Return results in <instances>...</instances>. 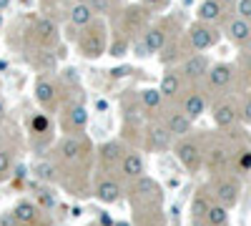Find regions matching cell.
Wrapping results in <instances>:
<instances>
[{"mask_svg": "<svg viewBox=\"0 0 251 226\" xmlns=\"http://www.w3.org/2000/svg\"><path fill=\"white\" fill-rule=\"evenodd\" d=\"M80 50L86 58H98L106 53V25L103 23H91L80 33Z\"/></svg>", "mask_w": 251, "mask_h": 226, "instance_id": "cell-1", "label": "cell"}, {"mask_svg": "<svg viewBox=\"0 0 251 226\" xmlns=\"http://www.w3.org/2000/svg\"><path fill=\"white\" fill-rule=\"evenodd\" d=\"M131 194H133V203L138 201V203H146V206H156V203H161V196H163L158 181L156 178H149V176L136 178Z\"/></svg>", "mask_w": 251, "mask_h": 226, "instance_id": "cell-2", "label": "cell"}, {"mask_svg": "<svg viewBox=\"0 0 251 226\" xmlns=\"http://www.w3.org/2000/svg\"><path fill=\"white\" fill-rule=\"evenodd\" d=\"M86 153H88V143H86L83 136H68V138H63L60 146H58V156H60V161H66V163L80 161Z\"/></svg>", "mask_w": 251, "mask_h": 226, "instance_id": "cell-3", "label": "cell"}, {"mask_svg": "<svg viewBox=\"0 0 251 226\" xmlns=\"http://www.w3.org/2000/svg\"><path fill=\"white\" fill-rule=\"evenodd\" d=\"M188 40H191L194 50H208L211 46H216L219 33L214 28H208L206 23H196V25L188 28Z\"/></svg>", "mask_w": 251, "mask_h": 226, "instance_id": "cell-4", "label": "cell"}, {"mask_svg": "<svg viewBox=\"0 0 251 226\" xmlns=\"http://www.w3.org/2000/svg\"><path fill=\"white\" fill-rule=\"evenodd\" d=\"M176 158L183 163L188 171H199V166H201V149H199V143H194V141L176 143Z\"/></svg>", "mask_w": 251, "mask_h": 226, "instance_id": "cell-5", "label": "cell"}, {"mask_svg": "<svg viewBox=\"0 0 251 226\" xmlns=\"http://www.w3.org/2000/svg\"><path fill=\"white\" fill-rule=\"evenodd\" d=\"M239 183L234 181V178H224V181H219L216 183V189H214V194H216V201L221 203V206H226V209H231V206H236V201H239Z\"/></svg>", "mask_w": 251, "mask_h": 226, "instance_id": "cell-6", "label": "cell"}, {"mask_svg": "<svg viewBox=\"0 0 251 226\" xmlns=\"http://www.w3.org/2000/svg\"><path fill=\"white\" fill-rule=\"evenodd\" d=\"M208 71H211V66H208V58L201 55V53H196V55H191V58H186V63H183V68H181V75L188 78V80H199V78L208 75Z\"/></svg>", "mask_w": 251, "mask_h": 226, "instance_id": "cell-7", "label": "cell"}, {"mask_svg": "<svg viewBox=\"0 0 251 226\" xmlns=\"http://www.w3.org/2000/svg\"><path fill=\"white\" fill-rule=\"evenodd\" d=\"M33 35H35L38 43L53 46V43H58V25L53 23L50 18H38L33 23Z\"/></svg>", "mask_w": 251, "mask_h": 226, "instance_id": "cell-8", "label": "cell"}, {"mask_svg": "<svg viewBox=\"0 0 251 226\" xmlns=\"http://www.w3.org/2000/svg\"><path fill=\"white\" fill-rule=\"evenodd\" d=\"M121 174H123L126 178H131V181L141 178V176L146 174V161H143V156H141L138 151L126 153L123 161H121Z\"/></svg>", "mask_w": 251, "mask_h": 226, "instance_id": "cell-9", "label": "cell"}, {"mask_svg": "<svg viewBox=\"0 0 251 226\" xmlns=\"http://www.w3.org/2000/svg\"><path fill=\"white\" fill-rule=\"evenodd\" d=\"M226 33L231 38V43L236 46H249L251 43V23L244 18H234L231 23L226 25Z\"/></svg>", "mask_w": 251, "mask_h": 226, "instance_id": "cell-10", "label": "cell"}, {"mask_svg": "<svg viewBox=\"0 0 251 226\" xmlns=\"http://www.w3.org/2000/svg\"><path fill=\"white\" fill-rule=\"evenodd\" d=\"M123 156H126V153H123V146H121V143H116V141L103 143L100 151H98V158H100V163H103V169H116V166H121Z\"/></svg>", "mask_w": 251, "mask_h": 226, "instance_id": "cell-11", "label": "cell"}, {"mask_svg": "<svg viewBox=\"0 0 251 226\" xmlns=\"http://www.w3.org/2000/svg\"><path fill=\"white\" fill-rule=\"evenodd\" d=\"M96 199L103 203H116L121 199V186L113 178H98L96 181Z\"/></svg>", "mask_w": 251, "mask_h": 226, "instance_id": "cell-12", "label": "cell"}, {"mask_svg": "<svg viewBox=\"0 0 251 226\" xmlns=\"http://www.w3.org/2000/svg\"><path fill=\"white\" fill-rule=\"evenodd\" d=\"M208 86L211 88H216V91H221V88H226L228 83H231V78H234V68L228 66V63H219V66H214L211 71H208Z\"/></svg>", "mask_w": 251, "mask_h": 226, "instance_id": "cell-13", "label": "cell"}, {"mask_svg": "<svg viewBox=\"0 0 251 226\" xmlns=\"http://www.w3.org/2000/svg\"><path fill=\"white\" fill-rule=\"evenodd\" d=\"M146 43H149L151 53H158L166 48V43H169V30H166V23H158V25H151L149 30L143 33Z\"/></svg>", "mask_w": 251, "mask_h": 226, "instance_id": "cell-14", "label": "cell"}, {"mask_svg": "<svg viewBox=\"0 0 251 226\" xmlns=\"http://www.w3.org/2000/svg\"><path fill=\"white\" fill-rule=\"evenodd\" d=\"M35 100L43 108H50L53 103H55V83L53 80H48V78H38L35 80Z\"/></svg>", "mask_w": 251, "mask_h": 226, "instance_id": "cell-15", "label": "cell"}, {"mask_svg": "<svg viewBox=\"0 0 251 226\" xmlns=\"http://www.w3.org/2000/svg\"><path fill=\"white\" fill-rule=\"evenodd\" d=\"M236 118H239V113H236V106L234 103H219V106H214V123H216L219 128L234 126Z\"/></svg>", "mask_w": 251, "mask_h": 226, "instance_id": "cell-16", "label": "cell"}, {"mask_svg": "<svg viewBox=\"0 0 251 226\" xmlns=\"http://www.w3.org/2000/svg\"><path fill=\"white\" fill-rule=\"evenodd\" d=\"M166 128H169L171 136H186L191 131V118H188L183 111L181 113H169L166 116Z\"/></svg>", "mask_w": 251, "mask_h": 226, "instance_id": "cell-17", "label": "cell"}, {"mask_svg": "<svg viewBox=\"0 0 251 226\" xmlns=\"http://www.w3.org/2000/svg\"><path fill=\"white\" fill-rule=\"evenodd\" d=\"M181 88H183V75L176 73V71H169V73L163 75L158 91L163 93V98H176L181 93Z\"/></svg>", "mask_w": 251, "mask_h": 226, "instance_id": "cell-18", "label": "cell"}, {"mask_svg": "<svg viewBox=\"0 0 251 226\" xmlns=\"http://www.w3.org/2000/svg\"><path fill=\"white\" fill-rule=\"evenodd\" d=\"M38 206L35 203H30V201H20L18 206L13 209V216H15V221L18 224H23V226H30V224H35L38 221Z\"/></svg>", "mask_w": 251, "mask_h": 226, "instance_id": "cell-19", "label": "cell"}, {"mask_svg": "<svg viewBox=\"0 0 251 226\" xmlns=\"http://www.w3.org/2000/svg\"><path fill=\"white\" fill-rule=\"evenodd\" d=\"M203 111H206V96L203 93H188L183 100V113L191 121H196Z\"/></svg>", "mask_w": 251, "mask_h": 226, "instance_id": "cell-20", "label": "cell"}, {"mask_svg": "<svg viewBox=\"0 0 251 226\" xmlns=\"http://www.w3.org/2000/svg\"><path fill=\"white\" fill-rule=\"evenodd\" d=\"M126 28H128L131 33H136V30H141V28H146V20H149V10L146 8H136V5H131L128 10H126Z\"/></svg>", "mask_w": 251, "mask_h": 226, "instance_id": "cell-21", "label": "cell"}, {"mask_svg": "<svg viewBox=\"0 0 251 226\" xmlns=\"http://www.w3.org/2000/svg\"><path fill=\"white\" fill-rule=\"evenodd\" d=\"M71 23H73L75 28H86V25L93 23V10L88 8L86 0H83V3H75V5L71 8Z\"/></svg>", "mask_w": 251, "mask_h": 226, "instance_id": "cell-22", "label": "cell"}, {"mask_svg": "<svg viewBox=\"0 0 251 226\" xmlns=\"http://www.w3.org/2000/svg\"><path fill=\"white\" fill-rule=\"evenodd\" d=\"M171 133H169V128L166 126H151V131H149V143H151V149H156V151H166L171 146Z\"/></svg>", "mask_w": 251, "mask_h": 226, "instance_id": "cell-23", "label": "cell"}, {"mask_svg": "<svg viewBox=\"0 0 251 226\" xmlns=\"http://www.w3.org/2000/svg\"><path fill=\"white\" fill-rule=\"evenodd\" d=\"M196 13H199L201 23H214V20L221 18V3H219V0H203Z\"/></svg>", "mask_w": 251, "mask_h": 226, "instance_id": "cell-24", "label": "cell"}, {"mask_svg": "<svg viewBox=\"0 0 251 226\" xmlns=\"http://www.w3.org/2000/svg\"><path fill=\"white\" fill-rule=\"evenodd\" d=\"M206 224L208 226H226L228 224V209L221 206V203H211L206 214Z\"/></svg>", "mask_w": 251, "mask_h": 226, "instance_id": "cell-25", "label": "cell"}, {"mask_svg": "<svg viewBox=\"0 0 251 226\" xmlns=\"http://www.w3.org/2000/svg\"><path fill=\"white\" fill-rule=\"evenodd\" d=\"M33 176H35L38 181L50 183V181H55L58 169H55V163H50V161H38L35 166H33Z\"/></svg>", "mask_w": 251, "mask_h": 226, "instance_id": "cell-26", "label": "cell"}, {"mask_svg": "<svg viewBox=\"0 0 251 226\" xmlns=\"http://www.w3.org/2000/svg\"><path fill=\"white\" fill-rule=\"evenodd\" d=\"M68 123H71V128L83 131V128L88 126V111L83 108V106H73V108L68 111Z\"/></svg>", "mask_w": 251, "mask_h": 226, "instance_id": "cell-27", "label": "cell"}, {"mask_svg": "<svg viewBox=\"0 0 251 226\" xmlns=\"http://www.w3.org/2000/svg\"><path fill=\"white\" fill-rule=\"evenodd\" d=\"M141 103L149 108V111H156L163 103V93L158 88H146V91H141Z\"/></svg>", "mask_w": 251, "mask_h": 226, "instance_id": "cell-28", "label": "cell"}, {"mask_svg": "<svg viewBox=\"0 0 251 226\" xmlns=\"http://www.w3.org/2000/svg\"><path fill=\"white\" fill-rule=\"evenodd\" d=\"M33 63H35V68H40V71H53V68L58 66V58H55L53 50H38L35 58H33Z\"/></svg>", "mask_w": 251, "mask_h": 226, "instance_id": "cell-29", "label": "cell"}, {"mask_svg": "<svg viewBox=\"0 0 251 226\" xmlns=\"http://www.w3.org/2000/svg\"><path fill=\"white\" fill-rule=\"evenodd\" d=\"M208 199H206V194L201 191V194H196L194 196V203H191V214H194V221H199V219H206V214H208Z\"/></svg>", "mask_w": 251, "mask_h": 226, "instance_id": "cell-30", "label": "cell"}, {"mask_svg": "<svg viewBox=\"0 0 251 226\" xmlns=\"http://www.w3.org/2000/svg\"><path fill=\"white\" fill-rule=\"evenodd\" d=\"M226 161H228V151L226 149H211V153H208V166L221 169V166H226Z\"/></svg>", "mask_w": 251, "mask_h": 226, "instance_id": "cell-31", "label": "cell"}, {"mask_svg": "<svg viewBox=\"0 0 251 226\" xmlns=\"http://www.w3.org/2000/svg\"><path fill=\"white\" fill-rule=\"evenodd\" d=\"M30 126H33V133H48L50 121H48L43 113H35V116H33V121H30Z\"/></svg>", "mask_w": 251, "mask_h": 226, "instance_id": "cell-32", "label": "cell"}, {"mask_svg": "<svg viewBox=\"0 0 251 226\" xmlns=\"http://www.w3.org/2000/svg\"><path fill=\"white\" fill-rule=\"evenodd\" d=\"M126 50H128V40H126V38H118V40H113V46H111V53H108V55H113V58H123Z\"/></svg>", "mask_w": 251, "mask_h": 226, "instance_id": "cell-33", "label": "cell"}, {"mask_svg": "<svg viewBox=\"0 0 251 226\" xmlns=\"http://www.w3.org/2000/svg\"><path fill=\"white\" fill-rule=\"evenodd\" d=\"M86 3H88V8H91L93 13H98V15H106L108 8H111V0H86Z\"/></svg>", "mask_w": 251, "mask_h": 226, "instance_id": "cell-34", "label": "cell"}, {"mask_svg": "<svg viewBox=\"0 0 251 226\" xmlns=\"http://www.w3.org/2000/svg\"><path fill=\"white\" fill-rule=\"evenodd\" d=\"M133 53H136V58H151V48L146 43V38H138L133 43Z\"/></svg>", "mask_w": 251, "mask_h": 226, "instance_id": "cell-35", "label": "cell"}, {"mask_svg": "<svg viewBox=\"0 0 251 226\" xmlns=\"http://www.w3.org/2000/svg\"><path fill=\"white\" fill-rule=\"evenodd\" d=\"M236 13L244 20H251V0H239L236 3Z\"/></svg>", "mask_w": 251, "mask_h": 226, "instance_id": "cell-36", "label": "cell"}, {"mask_svg": "<svg viewBox=\"0 0 251 226\" xmlns=\"http://www.w3.org/2000/svg\"><path fill=\"white\" fill-rule=\"evenodd\" d=\"M8 171H10V156L8 151H0V178H5Z\"/></svg>", "mask_w": 251, "mask_h": 226, "instance_id": "cell-37", "label": "cell"}, {"mask_svg": "<svg viewBox=\"0 0 251 226\" xmlns=\"http://www.w3.org/2000/svg\"><path fill=\"white\" fill-rule=\"evenodd\" d=\"M239 166H241V171H249V169H251V151L241 153V158H239Z\"/></svg>", "mask_w": 251, "mask_h": 226, "instance_id": "cell-38", "label": "cell"}, {"mask_svg": "<svg viewBox=\"0 0 251 226\" xmlns=\"http://www.w3.org/2000/svg\"><path fill=\"white\" fill-rule=\"evenodd\" d=\"M128 73H131V68H128V66H121V68H113V71H111V75H113V78H126Z\"/></svg>", "mask_w": 251, "mask_h": 226, "instance_id": "cell-39", "label": "cell"}, {"mask_svg": "<svg viewBox=\"0 0 251 226\" xmlns=\"http://www.w3.org/2000/svg\"><path fill=\"white\" fill-rule=\"evenodd\" d=\"M18 221H15V216H13V211L10 214H3L0 216V226H15Z\"/></svg>", "mask_w": 251, "mask_h": 226, "instance_id": "cell-40", "label": "cell"}, {"mask_svg": "<svg viewBox=\"0 0 251 226\" xmlns=\"http://www.w3.org/2000/svg\"><path fill=\"white\" fill-rule=\"evenodd\" d=\"M241 116H244V121H246V123H251V98H249L246 103H244V111H241Z\"/></svg>", "mask_w": 251, "mask_h": 226, "instance_id": "cell-41", "label": "cell"}, {"mask_svg": "<svg viewBox=\"0 0 251 226\" xmlns=\"http://www.w3.org/2000/svg\"><path fill=\"white\" fill-rule=\"evenodd\" d=\"M146 5H151V8H166V3H169V0H143Z\"/></svg>", "mask_w": 251, "mask_h": 226, "instance_id": "cell-42", "label": "cell"}, {"mask_svg": "<svg viewBox=\"0 0 251 226\" xmlns=\"http://www.w3.org/2000/svg\"><path fill=\"white\" fill-rule=\"evenodd\" d=\"M40 201H43L46 206H53V203H55V201H53V199L48 196V191H40Z\"/></svg>", "mask_w": 251, "mask_h": 226, "instance_id": "cell-43", "label": "cell"}, {"mask_svg": "<svg viewBox=\"0 0 251 226\" xmlns=\"http://www.w3.org/2000/svg\"><path fill=\"white\" fill-rule=\"evenodd\" d=\"M96 108H98V111H106V108H108V103H106V100H98Z\"/></svg>", "mask_w": 251, "mask_h": 226, "instance_id": "cell-44", "label": "cell"}, {"mask_svg": "<svg viewBox=\"0 0 251 226\" xmlns=\"http://www.w3.org/2000/svg\"><path fill=\"white\" fill-rule=\"evenodd\" d=\"M8 5H10V0H0V13H3Z\"/></svg>", "mask_w": 251, "mask_h": 226, "instance_id": "cell-45", "label": "cell"}, {"mask_svg": "<svg viewBox=\"0 0 251 226\" xmlns=\"http://www.w3.org/2000/svg\"><path fill=\"white\" fill-rule=\"evenodd\" d=\"M113 226H131V224H128V221H116Z\"/></svg>", "mask_w": 251, "mask_h": 226, "instance_id": "cell-46", "label": "cell"}, {"mask_svg": "<svg viewBox=\"0 0 251 226\" xmlns=\"http://www.w3.org/2000/svg\"><path fill=\"white\" fill-rule=\"evenodd\" d=\"M5 113V106H3V100H0V116H3Z\"/></svg>", "mask_w": 251, "mask_h": 226, "instance_id": "cell-47", "label": "cell"}, {"mask_svg": "<svg viewBox=\"0 0 251 226\" xmlns=\"http://www.w3.org/2000/svg\"><path fill=\"white\" fill-rule=\"evenodd\" d=\"M0 28H3V13H0Z\"/></svg>", "mask_w": 251, "mask_h": 226, "instance_id": "cell-48", "label": "cell"}]
</instances>
